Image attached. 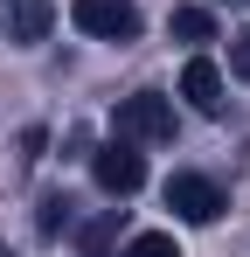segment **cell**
<instances>
[{
	"mask_svg": "<svg viewBox=\"0 0 250 257\" xmlns=\"http://www.w3.org/2000/svg\"><path fill=\"white\" fill-rule=\"evenodd\" d=\"M181 97H188L195 111H208V118H215V111H222V70H215L208 56H195V63L181 70Z\"/></svg>",
	"mask_w": 250,
	"mask_h": 257,
	"instance_id": "cell-5",
	"label": "cell"
},
{
	"mask_svg": "<svg viewBox=\"0 0 250 257\" xmlns=\"http://www.w3.org/2000/svg\"><path fill=\"white\" fill-rule=\"evenodd\" d=\"M229 70H236V77H250V28L229 42Z\"/></svg>",
	"mask_w": 250,
	"mask_h": 257,
	"instance_id": "cell-10",
	"label": "cell"
},
{
	"mask_svg": "<svg viewBox=\"0 0 250 257\" xmlns=\"http://www.w3.org/2000/svg\"><path fill=\"white\" fill-rule=\"evenodd\" d=\"M90 181H97V188H104L111 202L139 195V188H146V160H139V146H125V139L97 146V153H90Z\"/></svg>",
	"mask_w": 250,
	"mask_h": 257,
	"instance_id": "cell-2",
	"label": "cell"
},
{
	"mask_svg": "<svg viewBox=\"0 0 250 257\" xmlns=\"http://www.w3.org/2000/svg\"><path fill=\"white\" fill-rule=\"evenodd\" d=\"M70 21L97 42H132L139 35V7L132 0H70Z\"/></svg>",
	"mask_w": 250,
	"mask_h": 257,
	"instance_id": "cell-3",
	"label": "cell"
},
{
	"mask_svg": "<svg viewBox=\"0 0 250 257\" xmlns=\"http://www.w3.org/2000/svg\"><path fill=\"white\" fill-rule=\"evenodd\" d=\"M167 209L181 215V222H215L229 202H222V188L208 174H167Z\"/></svg>",
	"mask_w": 250,
	"mask_h": 257,
	"instance_id": "cell-4",
	"label": "cell"
},
{
	"mask_svg": "<svg viewBox=\"0 0 250 257\" xmlns=\"http://www.w3.org/2000/svg\"><path fill=\"white\" fill-rule=\"evenodd\" d=\"M125 257H181V243H174L167 229H139V236L125 243Z\"/></svg>",
	"mask_w": 250,
	"mask_h": 257,
	"instance_id": "cell-9",
	"label": "cell"
},
{
	"mask_svg": "<svg viewBox=\"0 0 250 257\" xmlns=\"http://www.w3.org/2000/svg\"><path fill=\"white\" fill-rule=\"evenodd\" d=\"M174 35H181V42H208V35H215L208 7H174Z\"/></svg>",
	"mask_w": 250,
	"mask_h": 257,
	"instance_id": "cell-7",
	"label": "cell"
},
{
	"mask_svg": "<svg viewBox=\"0 0 250 257\" xmlns=\"http://www.w3.org/2000/svg\"><path fill=\"white\" fill-rule=\"evenodd\" d=\"M42 28H49V0H14L7 35H14V42H42Z\"/></svg>",
	"mask_w": 250,
	"mask_h": 257,
	"instance_id": "cell-6",
	"label": "cell"
},
{
	"mask_svg": "<svg viewBox=\"0 0 250 257\" xmlns=\"http://www.w3.org/2000/svg\"><path fill=\"white\" fill-rule=\"evenodd\" d=\"M111 139H125V146H167L174 139V104H167L160 90L125 97L118 111H111Z\"/></svg>",
	"mask_w": 250,
	"mask_h": 257,
	"instance_id": "cell-1",
	"label": "cell"
},
{
	"mask_svg": "<svg viewBox=\"0 0 250 257\" xmlns=\"http://www.w3.org/2000/svg\"><path fill=\"white\" fill-rule=\"evenodd\" d=\"M0 257H14V250H0Z\"/></svg>",
	"mask_w": 250,
	"mask_h": 257,
	"instance_id": "cell-11",
	"label": "cell"
},
{
	"mask_svg": "<svg viewBox=\"0 0 250 257\" xmlns=\"http://www.w3.org/2000/svg\"><path fill=\"white\" fill-rule=\"evenodd\" d=\"M35 229H42V236H63V229H70V195H42Z\"/></svg>",
	"mask_w": 250,
	"mask_h": 257,
	"instance_id": "cell-8",
	"label": "cell"
}]
</instances>
